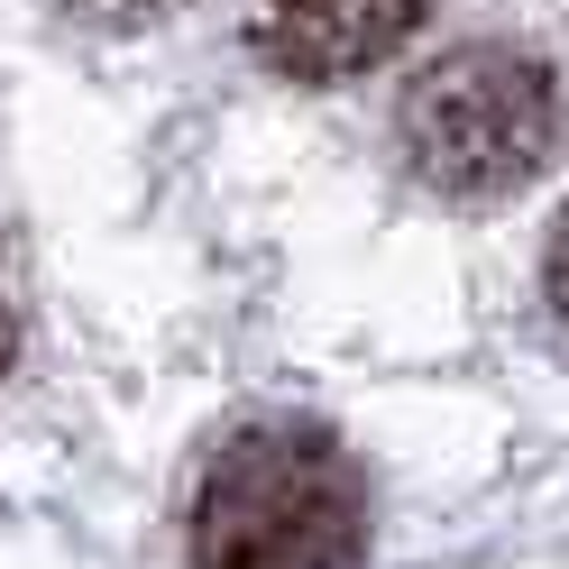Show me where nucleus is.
<instances>
[{"label": "nucleus", "instance_id": "obj_5", "mask_svg": "<svg viewBox=\"0 0 569 569\" xmlns=\"http://www.w3.org/2000/svg\"><path fill=\"white\" fill-rule=\"evenodd\" d=\"M10 349H19V322H10V303H0V368H10Z\"/></svg>", "mask_w": 569, "mask_h": 569}, {"label": "nucleus", "instance_id": "obj_1", "mask_svg": "<svg viewBox=\"0 0 569 569\" xmlns=\"http://www.w3.org/2000/svg\"><path fill=\"white\" fill-rule=\"evenodd\" d=\"M368 478L322 422H248L193 487V569H359Z\"/></svg>", "mask_w": 569, "mask_h": 569}, {"label": "nucleus", "instance_id": "obj_4", "mask_svg": "<svg viewBox=\"0 0 569 569\" xmlns=\"http://www.w3.org/2000/svg\"><path fill=\"white\" fill-rule=\"evenodd\" d=\"M551 303L569 312V221H560V239H551Z\"/></svg>", "mask_w": 569, "mask_h": 569}, {"label": "nucleus", "instance_id": "obj_2", "mask_svg": "<svg viewBox=\"0 0 569 569\" xmlns=\"http://www.w3.org/2000/svg\"><path fill=\"white\" fill-rule=\"evenodd\" d=\"M560 129H569L560 74L532 47H450L405 92V157L450 202L523 193L560 157Z\"/></svg>", "mask_w": 569, "mask_h": 569}, {"label": "nucleus", "instance_id": "obj_3", "mask_svg": "<svg viewBox=\"0 0 569 569\" xmlns=\"http://www.w3.org/2000/svg\"><path fill=\"white\" fill-rule=\"evenodd\" d=\"M432 0H248V28H258V47L284 64V74L303 83H349L386 64Z\"/></svg>", "mask_w": 569, "mask_h": 569}]
</instances>
